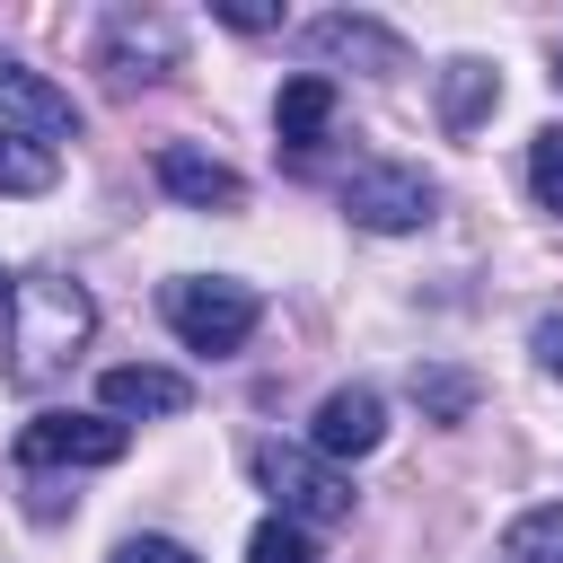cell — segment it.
<instances>
[{
	"label": "cell",
	"mask_w": 563,
	"mask_h": 563,
	"mask_svg": "<svg viewBox=\"0 0 563 563\" xmlns=\"http://www.w3.org/2000/svg\"><path fill=\"white\" fill-rule=\"evenodd\" d=\"M132 449V422L114 413H35L18 431V466H114Z\"/></svg>",
	"instance_id": "obj_5"
},
{
	"label": "cell",
	"mask_w": 563,
	"mask_h": 563,
	"mask_svg": "<svg viewBox=\"0 0 563 563\" xmlns=\"http://www.w3.org/2000/svg\"><path fill=\"white\" fill-rule=\"evenodd\" d=\"M211 18H220V26H238V35H264V26H282V9H273V0H211Z\"/></svg>",
	"instance_id": "obj_19"
},
{
	"label": "cell",
	"mask_w": 563,
	"mask_h": 563,
	"mask_svg": "<svg viewBox=\"0 0 563 563\" xmlns=\"http://www.w3.org/2000/svg\"><path fill=\"white\" fill-rule=\"evenodd\" d=\"M528 185H537L545 211H563V123H545V132L528 141Z\"/></svg>",
	"instance_id": "obj_17"
},
{
	"label": "cell",
	"mask_w": 563,
	"mask_h": 563,
	"mask_svg": "<svg viewBox=\"0 0 563 563\" xmlns=\"http://www.w3.org/2000/svg\"><path fill=\"white\" fill-rule=\"evenodd\" d=\"M299 44H308L317 62H361V70H405V35H396V26H378V18H361V9H334V18H308V26H299Z\"/></svg>",
	"instance_id": "obj_9"
},
{
	"label": "cell",
	"mask_w": 563,
	"mask_h": 563,
	"mask_svg": "<svg viewBox=\"0 0 563 563\" xmlns=\"http://www.w3.org/2000/svg\"><path fill=\"white\" fill-rule=\"evenodd\" d=\"M255 317H264V299H255V282H229V273H185V282H167V325H176V343L185 352H238L246 334H255Z\"/></svg>",
	"instance_id": "obj_2"
},
{
	"label": "cell",
	"mask_w": 563,
	"mask_h": 563,
	"mask_svg": "<svg viewBox=\"0 0 563 563\" xmlns=\"http://www.w3.org/2000/svg\"><path fill=\"white\" fill-rule=\"evenodd\" d=\"M528 343H537V369H545V378H563V317H537V334H528Z\"/></svg>",
	"instance_id": "obj_21"
},
{
	"label": "cell",
	"mask_w": 563,
	"mask_h": 563,
	"mask_svg": "<svg viewBox=\"0 0 563 563\" xmlns=\"http://www.w3.org/2000/svg\"><path fill=\"white\" fill-rule=\"evenodd\" d=\"M378 440H387V396L361 387V378L334 387V396L317 405V422H308V449H317L325 466H352V457H369Z\"/></svg>",
	"instance_id": "obj_8"
},
{
	"label": "cell",
	"mask_w": 563,
	"mask_h": 563,
	"mask_svg": "<svg viewBox=\"0 0 563 563\" xmlns=\"http://www.w3.org/2000/svg\"><path fill=\"white\" fill-rule=\"evenodd\" d=\"M554 79H563V70H554Z\"/></svg>",
	"instance_id": "obj_23"
},
{
	"label": "cell",
	"mask_w": 563,
	"mask_h": 563,
	"mask_svg": "<svg viewBox=\"0 0 563 563\" xmlns=\"http://www.w3.org/2000/svg\"><path fill=\"white\" fill-rule=\"evenodd\" d=\"M158 185H167L176 202H194V211H238V202H246V176H238L229 158L194 150V141H167V150H158Z\"/></svg>",
	"instance_id": "obj_11"
},
{
	"label": "cell",
	"mask_w": 563,
	"mask_h": 563,
	"mask_svg": "<svg viewBox=\"0 0 563 563\" xmlns=\"http://www.w3.org/2000/svg\"><path fill=\"white\" fill-rule=\"evenodd\" d=\"M246 563H325V554H317V537H308V528H290V519H255Z\"/></svg>",
	"instance_id": "obj_16"
},
{
	"label": "cell",
	"mask_w": 563,
	"mask_h": 563,
	"mask_svg": "<svg viewBox=\"0 0 563 563\" xmlns=\"http://www.w3.org/2000/svg\"><path fill=\"white\" fill-rule=\"evenodd\" d=\"M501 563H563V501H537L501 528Z\"/></svg>",
	"instance_id": "obj_13"
},
{
	"label": "cell",
	"mask_w": 563,
	"mask_h": 563,
	"mask_svg": "<svg viewBox=\"0 0 563 563\" xmlns=\"http://www.w3.org/2000/svg\"><path fill=\"white\" fill-rule=\"evenodd\" d=\"M0 132H26L53 150V141H79V106H70V88H53L44 70L0 53Z\"/></svg>",
	"instance_id": "obj_7"
},
{
	"label": "cell",
	"mask_w": 563,
	"mask_h": 563,
	"mask_svg": "<svg viewBox=\"0 0 563 563\" xmlns=\"http://www.w3.org/2000/svg\"><path fill=\"white\" fill-rule=\"evenodd\" d=\"M325 123H334V79H325V70H299V79H282V97H273V132L308 150Z\"/></svg>",
	"instance_id": "obj_12"
},
{
	"label": "cell",
	"mask_w": 563,
	"mask_h": 563,
	"mask_svg": "<svg viewBox=\"0 0 563 563\" xmlns=\"http://www.w3.org/2000/svg\"><path fill=\"white\" fill-rule=\"evenodd\" d=\"M9 299L26 308V325H18V361H9V369L35 387V378H53V369H62V352L97 325V299H88L79 282H53V273H44V282H26V290H9Z\"/></svg>",
	"instance_id": "obj_3"
},
{
	"label": "cell",
	"mask_w": 563,
	"mask_h": 563,
	"mask_svg": "<svg viewBox=\"0 0 563 563\" xmlns=\"http://www.w3.org/2000/svg\"><path fill=\"white\" fill-rule=\"evenodd\" d=\"M440 211V185L422 176V167H361L352 185H343V220L352 229H369V238H413L422 220Z\"/></svg>",
	"instance_id": "obj_4"
},
{
	"label": "cell",
	"mask_w": 563,
	"mask_h": 563,
	"mask_svg": "<svg viewBox=\"0 0 563 563\" xmlns=\"http://www.w3.org/2000/svg\"><path fill=\"white\" fill-rule=\"evenodd\" d=\"M114 563H202L194 545H176V537H123L114 545Z\"/></svg>",
	"instance_id": "obj_20"
},
{
	"label": "cell",
	"mask_w": 563,
	"mask_h": 563,
	"mask_svg": "<svg viewBox=\"0 0 563 563\" xmlns=\"http://www.w3.org/2000/svg\"><path fill=\"white\" fill-rule=\"evenodd\" d=\"M413 396H422L440 422H466V405H475V378H457V369H413Z\"/></svg>",
	"instance_id": "obj_18"
},
{
	"label": "cell",
	"mask_w": 563,
	"mask_h": 563,
	"mask_svg": "<svg viewBox=\"0 0 563 563\" xmlns=\"http://www.w3.org/2000/svg\"><path fill=\"white\" fill-rule=\"evenodd\" d=\"M255 484L273 493V519H290V528H334V519H352V475L325 466V457L299 449V440H255Z\"/></svg>",
	"instance_id": "obj_1"
},
{
	"label": "cell",
	"mask_w": 563,
	"mask_h": 563,
	"mask_svg": "<svg viewBox=\"0 0 563 563\" xmlns=\"http://www.w3.org/2000/svg\"><path fill=\"white\" fill-rule=\"evenodd\" d=\"M62 176V150L26 141V132H0V194H44Z\"/></svg>",
	"instance_id": "obj_14"
},
{
	"label": "cell",
	"mask_w": 563,
	"mask_h": 563,
	"mask_svg": "<svg viewBox=\"0 0 563 563\" xmlns=\"http://www.w3.org/2000/svg\"><path fill=\"white\" fill-rule=\"evenodd\" d=\"M493 97H501V79H493L484 62H449V97H440V114H449L457 132H466V123H475Z\"/></svg>",
	"instance_id": "obj_15"
},
{
	"label": "cell",
	"mask_w": 563,
	"mask_h": 563,
	"mask_svg": "<svg viewBox=\"0 0 563 563\" xmlns=\"http://www.w3.org/2000/svg\"><path fill=\"white\" fill-rule=\"evenodd\" d=\"M185 405H194V387L158 361H114L97 378V413H114V422H150V413H185Z\"/></svg>",
	"instance_id": "obj_10"
},
{
	"label": "cell",
	"mask_w": 563,
	"mask_h": 563,
	"mask_svg": "<svg viewBox=\"0 0 563 563\" xmlns=\"http://www.w3.org/2000/svg\"><path fill=\"white\" fill-rule=\"evenodd\" d=\"M0 308H9V273H0Z\"/></svg>",
	"instance_id": "obj_22"
},
{
	"label": "cell",
	"mask_w": 563,
	"mask_h": 563,
	"mask_svg": "<svg viewBox=\"0 0 563 563\" xmlns=\"http://www.w3.org/2000/svg\"><path fill=\"white\" fill-rule=\"evenodd\" d=\"M97 70H114V88H150L176 70V18L158 9H114L97 26Z\"/></svg>",
	"instance_id": "obj_6"
}]
</instances>
